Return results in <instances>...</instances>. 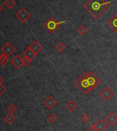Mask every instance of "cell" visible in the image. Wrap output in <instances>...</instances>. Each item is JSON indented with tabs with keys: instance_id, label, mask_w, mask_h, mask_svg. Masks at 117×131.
Returning <instances> with one entry per match:
<instances>
[{
	"instance_id": "1",
	"label": "cell",
	"mask_w": 117,
	"mask_h": 131,
	"mask_svg": "<svg viewBox=\"0 0 117 131\" xmlns=\"http://www.w3.org/2000/svg\"><path fill=\"white\" fill-rule=\"evenodd\" d=\"M110 4L111 2L104 0H87L83 7L94 18L97 19L106 10Z\"/></svg>"
},
{
	"instance_id": "2",
	"label": "cell",
	"mask_w": 117,
	"mask_h": 131,
	"mask_svg": "<svg viewBox=\"0 0 117 131\" xmlns=\"http://www.w3.org/2000/svg\"><path fill=\"white\" fill-rule=\"evenodd\" d=\"M74 85L85 95H87L90 92V85L87 78L86 73L85 72L79 78L76 80L74 82Z\"/></svg>"
},
{
	"instance_id": "3",
	"label": "cell",
	"mask_w": 117,
	"mask_h": 131,
	"mask_svg": "<svg viewBox=\"0 0 117 131\" xmlns=\"http://www.w3.org/2000/svg\"><path fill=\"white\" fill-rule=\"evenodd\" d=\"M65 22H66L65 20H63V21H56L54 18L50 17L47 21L44 23L43 26H44V28H46V30H48L50 33L53 34L55 31L57 30V29H58V28L59 26H61V25H62V24H65Z\"/></svg>"
},
{
	"instance_id": "4",
	"label": "cell",
	"mask_w": 117,
	"mask_h": 131,
	"mask_svg": "<svg viewBox=\"0 0 117 131\" xmlns=\"http://www.w3.org/2000/svg\"><path fill=\"white\" fill-rule=\"evenodd\" d=\"M87 78V80L89 82L90 85V91L94 90L99 84L101 83V80L92 71H89V72H85Z\"/></svg>"
},
{
	"instance_id": "5",
	"label": "cell",
	"mask_w": 117,
	"mask_h": 131,
	"mask_svg": "<svg viewBox=\"0 0 117 131\" xmlns=\"http://www.w3.org/2000/svg\"><path fill=\"white\" fill-rule=\"evenodd\" d=\"M15 17L19 21H20V22H22V24H24L31 18V15L26 9L22 8L16 13Z\"/></svg>"
},
{
	"instance_id": "6",
	"label": "cell",
	"mask_w": 117,
	"mask_h": 131,
	"mask_svg": "<svg viewBox=\"0 0 117 131\" xmlns=\"http://www.w3.org/2000/svg\"><path fill=\"white\" fill-rule=\"evenodd\" d=\"M99 95L103 99V100L107 102L112 98L113 96L114 95V93L109 87H105L100 91Z\"/></svg>"
},
{
	"instance_id": "7",
	"label": "cell",
	"mask_w": 117,
	"mask_h": 131,
	"mask_svg": "<svg viewBox=\"0 0 117 131\" xmlns=\"http://www.w3.org/2000/svg\"><path fill=\"white\" fill-rule=\"evenodd\" d=\"M2 50V52L3 54H6V56H8L9 57V56H11V55H12V54L15 52V47H14L10 42H7V43H6V44H5L2 47V50Z\"/></svg>"
},
{
	"instance_id": "8",
	"label": "cell",
	"mask_w": 117,
	"mask_h": 131,
	"mask_svg": "<svg viewBox=\"0 0 117 131\" xmlns=\"http://www.w3.org/2000/svg\"><path fill=\"white\" fill-rule=\"evenodd\" d=\"M43 104L46 106L48 110H52L54 108L57 104V102L54 99L52 96H48L44 100L43 102Z\"/></svg>"
},
{
	"instance_id": "9",
	"label": "cell",
	"mask_w": 117,
	"mask_h": 131,
	"mask_svg": "<svg viewBox=\"0 0 117 131\" xmlns=\"http://www.w3.org/2000/svg\"><path fill=\"white\" fill-rule=\"evenodd\" d=\"M11 63L13 64V66L15 67L16 69H20L24 64V58H22L20 55H16L11 60Z\"/></svg>"
},
{
	"instance_id": "10",
	"label": "cell",
	"mask_w": 117,
	"mask_h": 131,
	"mask_svg": "<svg viewBox=\"0 0 117 131\" xmlns=\"http://www.w3.org/2000/svg\"><path fill=\"white\" fill-rule=\"evenodd\" d=\"M107 25L114 32L117 33V13L114 14L110 19L108 21Z\"/></svg>"
},
{
	"instance_id": "11",
	"label": "cell",
	"mask_w": 117,
	"mask_h": 131,
	"mask_svg": "<svg viewBox=\"0 0 117 131\" xmlns=\"http://www.w3.org/2000/svg\"><path fill=\"white\" fill-rule=\"evenodd\" d=\"M105 121L108 123L109 125L111 126H114L115 124L117 122V116L114 112H111L108 115L105 117Z\"/></svg>"
},
{
	"instance_id": "12",
	"label": "cell",
	"mask_w": 117,
	"mask_h": 131,
	"mask_svg": "<svg viewBox=\"0 0 117 131\" xmlns=\"http://www.w3.org/2000/svg\"><path fill=\"white\" fill-rule=\"evenodd\" d=\"M28 47L31 48V50H33L36 54H38L39 52H41L42 50H43V47L41 45V44H39V43L37 41H33Z\"/></svg>"
},
{
	"instance_id": "13",
	"label": "cell",
	"mask_w": 117,
	"mask_h": 131,
	"mask_svg": "<svg viewBox=\"0 0 117 131\" xmlns=\"http://www.w3.org/2000/svg\"><path fill=\"white\" fill-rule=\"evenodd\" d=\"M94 126L97 131H105L108 128V125L104 121H103V119H100Z\"/></svg>"
},
{
	"instance_id": "14",
	"label": "cell",
	"mask_w": 117,
	"mask_h": 131,
	"mask_svg": "<svg viewBox=\"0 0 117 131\" xmlns=\"http://www.w3.org/2000/svg\"><path fill=\"white\" fill-rule=\"evenodd\" d=\"M23 55H24V57H26V58H29V59H31V60H33V58H35L37 54H35V52L31 50V48L28 47V48L23 52Z\"/></svg>"
},
{
	"instance_id": "15",
	"label": "cell",
	"mask_w": 117,
	"mask_h": 131,
	"mask_svg": "<svg viewBox=\"0 0 117 131\" xmlns=\"http://www.w3.org/2000/svg\"><path fill=\"white\" fill-rule=\"evenodd\" d=\"M76 104L74 101H73L72 100H70V101L67 103V104L65 105V108L67 110H69L70 112L74 111V110L76 108Z\"/></svg>"
},
{
	"instance_id": "16",
	"label": "cell",
	"mask_w": 117,
	"mask_h": 131,
	"mask_svg": "<svg viewBox=\"0 0 117 131\" xmlns=\"http://www.w3.org/2000/svg\"><path fill=\"white\" fill-rule=\"evenodd\" d=\"M4 119L6 122L9 125H12L13 123L15 120V117L12 113L7 114L4 117Z\"/></svg>"
},
{
	"instance_id": "17",
	"label": "cell",
	"mask_w": 117,
	"mask_h": 131,
	"mask_svg": "<svg viewBox=\"0 0 117 131\" xmlns=\"http://www.w3.org/2000/svg\"><path fill=\"white\" fill-rule=\"evenodd\" d=\"M8 56H6V54H2L0 55V64H2L3 66H5L8 63Z\"/></svg>"
},
{
	"instance_id": "18",
	"label": "cell",
	"mask_w": 117,
	"mask_h": 131,
	"mask_svg": "<svg viewBox=\"0 0 117 131\" xmlns=\"http://www.w3.org/2000/svg\"><path fill=\"white\" fill-rule=\"evenodd\" d=\"M58 119V117L56 116V115L53 113H51L50 114L48 115V116L47 117V120L50 123V124H54L56 120Z\"/></svg>"
},
{
	"instance_id": "19",
	"label": "cell",
	"mask_w": 117,
	"mask_h": 131,
	"mask_svg": "<svg viewBox=\"0 0 117 131\" xmlns=\"http://www.w3.org/2000/svg\"><path fill=\"white\" fill-rule=\"evenodd\" d=\"M16 4L15 0H6L4 2V5L9 9L13 8Z\"/></svg>"
},
{
	"instance_id": "20",
	"label": "cell",
	"mask_w": 117,
	"mask_h": 131,
	"mask_svg": "<svg viewBox=\"0 0 117 131\" xmlns=\"http://www.w3.org/2000/svg\"><path fill=\"white\" fill-rule=\"evenodd\" d=\"M77 32H78L81 36H83V35H85V34L87 33L88 30H87V28L85 26H81L80 27L78 28Z\"/></svg>"
},
{
	"instance_id": "21",
	"label": "cell",
	"mask_w": 117,
	"mask_h": 131,
	"mask_svg": "<svg viewBox=\"0 0 117 131\" xmlns=\"http://www.w3.org/2000/svg\"><path fill=\"white\" fill-rule=\"evenodd\" d=\"M65 45L62 43H59L57 45H56V50L59 52H63L64 50H65Z\"/></svg>"
},
{
	"instance_id": "22",
	"label": "cell",
	"mask_w": 117,
	"mask_h": 131,
	"mask_svg": "<svg viewBox=\"0 0 117 131\" xmlns=\"http://www.w3.org/2000/svg\"><path fill=\"white\" fill-rule=\"evenodd\" d=\"M90 118H91V117L88 114L85 113L82 116H81V121H82L85 124V123L88 122H89L90 119Z\"/></svg>"
},
{
	"instance_id": "23",
	"label": "cell",
	"mask_w": 117,
	"mask_h": 131,
	"mask_svg": "<svg viewBox=\"0 0 117 131\" xmlns=\"http://www.w3.org/2000/svg\"><path fill=\"white\" fill-rule=\"evenodd\" d=\"M8 111L10 113L13 114L14 113H15V112L17 111V107L15 104H11V105L8 107Z\"/></svg>"
},
{
	"instance_id": "24",
	"label": "cell",
	"mask_w": 117,
	"mask_h": 131,
	"mask_svg": "<svg viewBox=\"0 0 117 131\" xmlns=\"http://www.w3.org/2000/svg\"><path fill=\"white\" fill-rule=\"evenodd\" d=\"M32 63V60L29 59V58L24 57V65L26 67H28L30 64Z\"/></svg>"
},
{
	"instance_id": "25",
	"label": "cell",
	"mask_w": 117,
	"mask_h": 131,
	"mask_svg": "<svg viewBox=\"0 0 117 131\" xmlns=\"http://www.w3.org/2000/svg\"><path fill=\"white\" fill-rule=\"evenodd\" d=\"M6 91V86H5L4 85H3L2 84H0V96H1V95H2L4 93H5Z\"/></svg>"
},
{
	"instance_id": "26",
	"label": "cell",
	"mask_w": 117,
	"mask_h": 131,
	"mask_svg": "<svg viewBox=\"0 0 117 131\" xmlns=\"http://www.w3.org/2000/svg\"><path fill=\"white\" fill-rule=\"evenodd\" d=\"M86 131H97V130H96V128L94 127V126L92 125V126H90L87 129Z\"/></svg>"
},
{
	"instance_id": "27",
	"label": "cell",
	"mask_w": 117,
	"mask_h": 131,
	"mask_svg": "<svg viewBox=\"0 0 117 131\" xmlns=\"http://www.w3.org/2000/svg\"><path fill=\"white\" fill-rule=\"evenodd\" d=\"M4 78L0 75V84H2L3 82H4Z\"/></svg>"
},
{
	"instance_id": "28",
	"label": "cell",
	"mask_w": 117,
	"mask_h": 131,
	"mask_svg": "<svg viewBox=\"0 0 117 131\" xmlns=\"http://www.w3.org/2000/svg\"><path fill=\"white\" fill-rule=\"evenodd\" d=\"M3 10H4V8H3V7L1 5H0V13H1V12H2Z\"/></svg>"
}]
</instances>
